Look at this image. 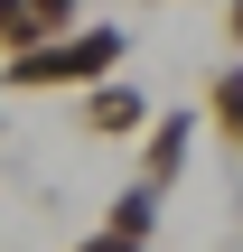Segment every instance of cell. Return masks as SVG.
<instances>
[{
	"label": "cell",
	"instance_id": "cell-9",
	"mask_svg": "<svg viewBox=\"0 0 243 252\" xmlns=\"http://www.w3.org/2000/svg\"><path fill=\"white\" fill-rule=\"evenodd\" d=\"M0 131H9V112H0Z\"/></svg>",
	"mask_w": 243,
	"mask_h": 252
},
{
	"label": "cell",
	"instance_id": "cell-7",
	"mask_svg": "<svg viewBox=\"0 0 243 252\" xmlns=\"http://www.w3.org/2000/svg\"><path fill=\"white\" fill-rule=\"evenodd\" d=\"M28 19H37V37H66L84 19V0H28Z\"/></svg>",
	"mask_w": 243,
	"mask_h": 252
},
{
	"label": "cell",
	"instance_id": "cell-3",
	"mask_svg": "<svg viewBox=\"0 0 243 252\" xmlns=\"http://www.w3.org/2000/svg\"><path fill=\"white\" fill-rule=\"evenodd\" d=\"M187 159H197V112H150L140 122V187H178L187 178Z\"/></svg>",
	"mask_w": 243,
	"mask_h": 252
},
{
	"label": "cell",
	"instance_id": "cell-6",
	"mask_svg": "<svg viewBox=\"0 0 243 252\" xmlns=\"http://www.w3.org/2000/svg\"><path fill=\"white\" fill-rule=\"evenodd\" d=\"M19 47H37V19H28V0H0V56H19Z\"/></svg>",
	"mask_w": 243,
	"mask_h": 252
},
{
	"label": "cell",
	"instance_id": "cell-2",
	"mask_svg": "<svg viewBox=\"0 0 243 252\" xmlns=\"http://www.w3.org/2000/svg\"><path fill=\"white\" fill-rule=\"evenodd\" d=\"M140 122H150V94H140L131 75L75 84V131H84V140H140Z\"/></svg>",
	"mask_w": 243,
	"mask_h": 252
},
{
	"label": "cell",
	"instance_id": "cell-8",
	"mask_svg": "<svg viewBox=\"0 0 243 252\" xmlns=\"http://www.w3.org/2000/svg\"><path fill=\"white\" fill-rule=\"evenodd\" d=\"M75 252H150V243H122V234H103V224H94V234H84Z\"/></svg>",
	"mask_w": 243,
	"mask_h": 252
},
{
	"label": "cell",
	"instance_id": "cell-5",
	"mask_svg": "<svg viewBox=\"0 0 243 252\" xmlns=\"http://www.w3.org/2000/svg\"><path fill=\"white\" fill-rule=\"evenodd\" d=\"M103 234H122V243H150V234H159V187H140V178H131V187L103 206Z\"/></svg>",
	"mask_w": 243,
	"mask_h": 252
},
{
	"label": "cell",
	"instance_id": "cell-4",
	"mask_svg": "<svg viewBox=\"0 0 243 252\" xmlns=\"http://www.w3.org/2000/svg\"><path fill=\"white\" fill-rule=\"evenodd\" d=\"M197 131H215V150H243V65L234 56H215V75H206V122Z\"/></svg>",
	"mask_w": 243,
	"mask_h": 252
},
{
	"label": "cell",
	"instance_id": "cell-1",
	"mask_svg": "<svg viewBox=\"0 0 243 252\" xmlns=\"http://www.w3.org/2000/svg\"><path fill=\"white\" fill-rule=\"evenodd\" d=\"M122 56H131V28L75 19L66 37H37V47H19V56H0V94H75V84H94V75H122Z\"/></svg>",
	"mask_w": 243,
	"mask_h": 252
}]
</instances>
